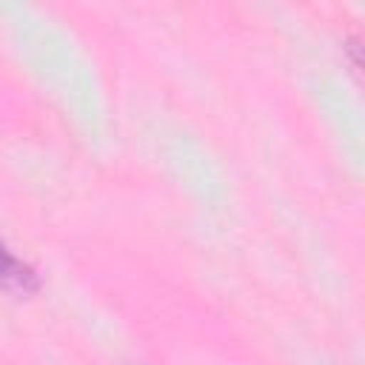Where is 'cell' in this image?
Returning a JSON list of instances; mask_svg holds the SVG:
<instances>
[{"label": "cell", "mask_w": 365, "mask_h": 365, "mask_svg": "<svg viewBox=\"0 0 365 365\" xmlns=\"http://www.w3.org/2000/svg\"><path fill=\"white\" fill-rule=\"evenodd\" d=\"M37 274L29 262H23L3 240H0V288L9 291V294H17V297H26V294H34L37 291Z\"/></svg>", "instance_id": "6da1fadb"}]
</instances>
